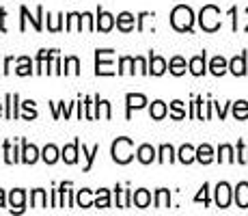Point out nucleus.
I'll return each instance as SVG.
<instances>
[{
	"mask_svg": "<svg viewBox=\"0 0 248 216\" xmlns=\"http://www.w3.org/2000/svg\"><path fill=\"white\" fill-rule=\"evenodd\" d=\"M61 56H59V52H56L54 56H52V74H56V76H61L63 74V69H61Z\"/></svg>",
	"mask_w": 248,
	"mask_h": 216,
	"instance_id": "obj_47",
	"label": "nucleus"
},
{
	"mask_svg": "<svg viewBox=\"0 0 248 216\" xmlns=\"http://www.w3.org/2000/svg\"><path fill=\"white\" fill-rule=\"evenodd\" d=\"M233 117H235L237 121L248 119V102L246 100H237V102H233Z\"/></svg>",
	"mask_w": 248,
	"mask_h": 216,
	"instance_id": "obj_36",
	"label": "nucleus"
},
{
	"mask_svg": "<svg viewBox=\"0 0 248 216\" xmlns=\"http://www.w3.org/2000/svg\"><path fill=\"white\" fill-rule=\"evenodd\" d=\"M114 24H117V20H114L112 13L104 11L102 7H97V17H95V31L99 33H110L114 28Z\"/></svg>",
	"mask_w": 248,
	"mask_h": 216,
	"instance_id": "obj_6",
	"label": "nucleus"
},
{
	"mask_svg": "<svg viewBox=\"0 0 248 216\" xmlns=\"http://www.w3.org/2000/svg\"><path fill=\"white\" fill-rule=\"evenodd\" d=\"M20 95L17 93H7V98H4V117L9 119V121H13V119L20 117V110H17V106H20Z\"/></svg>",
	"mask_w": 248,
	"mask_h": 216,
	"instance_id": "obj_10",
	"label": "nucleus"
},
{
	"mask_svg": "<svg viewBox=\"0 0 248 216\" xmlns=\"http://www.w3.org/2000/svg\"><path fill=\"white\" fill-rule=\"evenodd\" d=\"M177 160V156H175V150H173V145H160V150H158V162L160 165H166V162H175Z\"/></svg>",
	"mask_w": 248,
	"mask_h": 216,
	"instance_id": "obj_28",
	"label": "nucleus"
},
{
	"mask_svg": "<svg viewBox=\"0 0 248 216\" xmlns=\"http://www.w3.org/2000/svg\"><path fill=\"white\" fill-rule=\"evenodd\" d=\"M177 160L181 162V165H192L194 160H197V147H192V145H181L179 147V151H177Z\"/></svg>",
	"mask_w": 248,
	"mask_h": 216,
	"instance_id": "obj_20",
	"label": "nucleus"
},
{
	"mask_svg": "<svg viewBox=\"0 0 248 216\" xmlns=\"http://www.w3.org/2000/svg\"><path fill=\"white\" fill-rule=\"evenodd\" d=\"M0 74H2V69H0Z\"/></svg>",
	"mask_w": 248,
	"mask_h": 216,
	"instance_id": "obj_58",
	"label": "nucleus"
},
{
	"mask_svg": "<svg viewBox=\"0 0 248 216\" xmlns=\"http://www.w3.org/2000/svg\"><path fill=\"white\" fill-rule=\"evenodd\" d=\"M11 65H13V56H7V59H4L2 74H9V71H11Z\"/></svg>",
	"mask_w": 248,
	"mask_h": 216,
	"instance_id": "obj_52",
	"label": "nucleus"
},
{
	"mask_svg": "<svg viewBox=\"0 0 248 216\" xmlns=\"http://www.w3.org/2000/svg\"><path fill=\"white\" fill-rule=\"evenodd\" d=\"M132 203H134L136 208H140V210L149 208V205H151V193L147 188L134 190V195H132Z\"/></svg>",
	"mask_w": 248,
	"mask_h": 216,
	"instance_id": "obj_21",
	"label": "nucleus"
},
{
	"mask_svg": "<svg viewBox=\"0 0 248 216\" xmlns=\"http://www.w3.org/2000/svg\"><path fill=\"white\" fill-rule=\"evenodd\" d=\"M170 26L179 33H192L194 28V11L188 4H177L170 11Z\"/></svg>",
	"mask_w": 248,
	"mask_h": 216,
	"instance_id": "obj_1",
	"label": "nucleus"
},
{
	"mask_svg": "<svg viewBox=\"0 0 248 216\" xmlns=\"http://www.w3.org/2000/svg\"><path fill=\"white\" fill-rule=\"evenodd\" d=\"M209 71H212L214 76H225L229 71V61L225 56H214V59L209 61Z\"/></svg>",
	"mask_w": 248,
	"mask_h": 216,
	"instance_id": "obj_22",
	"label": "nucleus"
},
{
	"mask_svg": "<svg viewBox=\"0 0 248 216\" xmlns=\"http://www.w3.org/2000/svg\"><path fill=\"white\" fill-rule=\"evenodd\" d=\"M155 208H158V210L170 208V190H166V188H158V190H155Z\"/></svg>",
	"mask_w": 248,
	"mask_h": 216,
	"instance_id": "obj_34",
	"label": "nucleus"
},
{
	"mask_svg": "<svg viewBox=\"0 0 248 216\" xmlns=\"http://www.w3.org/2000/svg\"><path fill=\"white\" fill-rule=\"evenodd\" d=\"M84 119H95V100L91 98H84Z\"/></svg>",
	"mask_w": 248,
	"mask_h": 216,
	"instance_id": "obj_44",
	"label": "nucleus"
},
{
	"mask_svg": "<svg viewBox=\"0 0 248 216\" xmlns=\"http://www.w3.org/2000/svg\"><path fill=\"white\" fill-rule=\"evenodd\" d=\"M134 67H136V63H134V56H121V59H119V74H132L134 76Z\"/></svg>",
	"mask_w": 248,
	"mask_h": 216,
	"instance_id": "obj_35",
	"label": "nucleus"
},
{
	"mask_svg": "<svg viewBox=\"0 0 248 216\" xmlns=\"http://www.w3.org/2000/svg\"><path fill=\"white\" fill-rule=\"evenodd\" d=\"M170 117H173L175 121H179V119L186 117V108H184V102H181V100L170 102Z\"/></svg>",
	"mask_w": 248,
	"mask_h": 216,
	"instance_id": "obj_40",
	"label": "nucleus"
},
{
	"mask_svg": "<svg viewBox=\"0 0 248 216\" xmlns=\"http://www.w3.org/2000/svg\"><path fill=\"white\" fill-rule=\"evenodd\" d=\"M78 106V102H71V104H65V102H50V108H52V115L54 119H61V115H65V119L71 115V110Z\"/></svg>",
	"mask_w": 248,
	"mask_h": 216,
	"instance_id": "obj_19",
	"label": "nucleus"
},
{
	"mask_svg": "<svg viewBox=\"0 0 248 216\" xmlns=\"http://www.w3.org/2000/svg\"><path fill=\"white\" fill-rule=\"evenodd\" d=\"M82 117H84V104L78 100V119L80 121H82Z\"/></svg>",
	"mask_w": 248,
	"mask_h": 216,
	"instance_id": "obj_54",
	"label": "nucleus"
},
{
	"mask_svg": "<svg viewBox=\"0 0 248 216\" xmlns=\"http://www.w3.org/2000/svg\"><path fill=\"white\" fill-rule=\"evenodd\" d=\"M237 162L248 165V147L244 145V141H237Z\"/></svg>",
	"mask_w": 248,
	"mask_h": 216,
	"instance_id": "obj_45",
	"label": "nucleus"
},
{
	"mask_svg": "<svg viewBox=\"0 0 248 216\" xmlns=\"http://www.w3.org/2000/svg\"><path fill=\"white\" fill-rule=\"evenodd\" d=\"M214 106H216V113H218V117H220V119H225V117H227L229 104H225V106H220V104H216V102H214Z\"/></svg>",
	"mask_w": 248,
	"mask_h": 216,
	"instance_id": "obj_50",
	"label": "nucleus"
},
{
	"mask_svg": "<svg viewBox=\"0 0 248 216\" xmlns=\"http://www.w3.org/2000/svg\"><path fill=\"white\" fill-rule=\"evenodd\" d=\"M76 203H78V208L87 210V208H93L95 205V199H93V190L89 188H82L78 190V195H76Z\"/></svg>",
	"mask_w": 248,
	"mask_h": 216,
	"instance_id": "obj_23",
	"label": "nucleus"
},
{
	"mask_svg": "<svg viewBox=\"0 0 248 216\" xmlns=\"http://www.w3.org/2000/svg\"><path fill=\"white\" fill-rule=\"evenodd\" d=\"M214 193H216V205L218 208H229V205H231V199H233V190H231V186L227 184V182H220V184L216 186V190H214Z\"/></svg>",
	"mask_w": 248,
	"mask_h": 216,
	"instance_id": "obj_8",
	"label": "nucleus"
},
{
	"mask_svg": "<svg viewBox=\"0 0 248 216\" xmlns=\"http://www.w3.org/2000/svg\"><path fill=\"white\" fill-rule=\"evenodd\" d=\"M114 195H117V208H132V190H123L121 186H114Z\"/></svg>",
	"mask_w": 248,
	"mask_h": 216,
	"instance_id": "obj_25",
	"label": "nucleus"
},
{
	"mask_svg": "<svg viewBox=\"0 0 248 216\" xmlns=\"http://www.w3.org/2000/svg\"><path fill=\"white\" fill-rule=\"evenodd\" d=\"M102 117H104V119H110V117H112L110 102H108V100H102Z\"/></svg>",
	"mask_w": 248,
	"mask_h": 216,
	"instance_id": "obj_49",
	"label": "nucleus"
},
{
	"mask_svg": "<svg viewBox=\"0 0 248 216\" xmlns=\"http://www.w3.org/2000/svg\"><path fill=\"white\" fill-rule=\"evenodd\" d=\"M110 156L117 165H127L134 160V141L127 136H119L110 145Z\"/></svg>",
	"mask_w": 248,
	"mask_h": 216,
	"instance_id": "obj_2",
	"label": "nucleus"
},
{
	"mask_svg": "<svg viewBox=\"0 0 248 216\" xmlns=\"http://www.w3.org/2000/svg\"><path fill=\"white\" fill-rule=\"evenodd\" d=\"M24 108V121H31V119H37V108H35V102L32 100H26L24 104H20Z\"/></svg>",
	"mask_w": 248,
	"mask_h": 216,
	"instance_id": "obj_41",
	"label": "nucleus"
},
{
	"mask_svg": "<svg viewBox=\"0 0 248 216\" xmlns=\"http://www.w3.org/2000/svg\"><path fill=\"white\" fill-rule=\"evenodd\" d=\"M63 20H65L63 13H59V16H50V13H47V31H50V33H59V31H63V28H65Z\"/></svg>",
	"mask_w": 248,
	"mask_h": 216,
	"instance_id": "obj_38",
	"label": "nucleus"
},
{
	"mask_svg": "<svg viewBox=\"0 0 248 216\" xmlns=\"http://www.w3.org/2000/svg\"><path fill=\"white\" fill-rule=\"evenodd\" d=\"M229 71H231L233 76H246V52H242V54L233 56L231 61H229Z\"/></svg>",
	"mask_w": 248,
	"mask_h": 216,
	"instance_id": "obj_17",
	"label": "nucleus"
},
{
	"mask_svg": "<svg viewBox=\"0 0 248 216\" xmlns=\"http://www.w3.org/2000/svg\"><path fill=\"white\" fill-rule=\"evenodd\" d=\"M4 17H7V9H0V33H7V26H4Z\"/></svg>",
	"mask_w": 248,
	"mask_h": 216,
	"instance_id": "obj_51",
	"label": "nucleus"
},
{
	"mask_svg": "<svg viewBox=\"0 0 248 216\" xmlns=\"http://www.w3.org/2000/svg\"><path fill=\"white\" fill-rule=\"evenodd\" d=\"M218 162H235V151H233L231 145H220L218 147V156H216Z\"/></svg>",
	"mask_w": 248,
	"mask_h": 216,
	"instance_id": "obj_37",
	"label": "nucleus"
},
{
	"mask_svg": "<svg viewBox=\"0 0 248 216\" xmlns=\"http://www.w3.org/2000/svg\"><path fill=\"white\" fill-rule=\"evenodd\" d=\"M166 69H169V63H166V61L162 59L160 54H154V52H149V74L151 76H162Z\"/></svg>",
	"mask_w": 248,
	"mask_h": 216,
	"instance_id": "obj_16",
	"label": "nucleus"
},
{
	"mask_svg": "<svg viewBox=\"0 0 248 216\" xmlns=\"http://www.w3.org/2000/svg\"><path fill=\"white\" fill-rule=\"evenodd\" d=\"M214 147L207 145V143H203V145L197 147V162H201V165H209V162H214Z\"/></svg>",
	"mask_w": 248,
	"mask_h": 216,
	"instance_id": "obj_24",
	"label": "nucleus"
},
{
	"mask_svg": "<svg viewBox=\"0 0 248 216\" xmlns=\"http://www.w3.org/2000/svg\"><path fill=\"white\" fill-rule=\"evenodd\" d=\"M52 208H63V201H61V188L52 190Z\"/></svg>",
	"mask_w": 248,
	"mask_h": 216,
	"instance_id": "obj_48",
	"label": "nucleus"
},
{
	"mask_svg": "<svg viewBox=\"0 0 248 216\" xmlns=\"http://www.w3.org/2000/svg\"><path fill=\"white\" fill-rule=\"evenodd\" d=\"M95 208H110V190L108 188H99L95 190Z\"/></svg>",
	"mask_w": 248,
	"mask_h": 216,
	"instance_id": "obj_32",
	"label": "nucleus"
},
{
	"mask_svg": "<svg viewBox=\"0 0 248 216\" xmlns=\"http://www.w3.org/2000/svg\"><path fill=\"white\" fill-rule=\"evenodd\" d=\"M147 98L142 93H127L125 95V119H132V110H140L147 106Z\"/></svg>",
	"mask_w": 248,
	"mask_h": 216,
	"instance_id": "obj_7",
	"label": "nucleus"
},
{
	"mask_svg": "<svg viewBox=\"0 0 248 216\" xmlns=\"http://www.w3.org/2000/svg\"><path fill=\"white\" fill-rule=\"evenodd\" d=\"M2 106H4V104H0V117H2Z\"/></svg>",
	"mask_w": 248,
	"mask_h": 216,
	"instance_id": "obj_56",
	"label": "nucleus"
},
{
	"mask_svg": "<svg viewBox=\"0 0 248 216\" xmlns=\"http://www.w3.org/2000/svg\"><path fill=\"white\" fill-rule=\"evenodd\" d=\"M233 199H235L237 208H242V210L248 208V182H240V184L235 186V190H233Z\"/></svg>",
	"mask_w": 248,
	"mask_h": 216,
	"instance_id": "obj_18",
	"label": "nucleus"
},
{
	"mask_svg": "<svg viewBox=\"0 0 248 216\" xmlns=\"http://www.w3.org/2000/svg\"><path fill=\"white\" fill-rule=\"evenodd\" d=\"M78 156H80V138H76L71 145H65L63 150H61V158L65 160V165H76Z\"/></svg>",
	"mask_w": 248,
	"mask_h": 216,
	"instance_id": "obj_12",
	"label": "nucleus"
},
{
	"mask_svg": "<svg viewBox=\"0 0 248 216\" xmlns=\"http://www.w3.org/2000/svg\"><path fill=\"white\" fill-rule=\"evenodd\" d=\"M0 208H4V190L0 188Z\"/></svg>",
	"mask_w": 248,
	"mask_h": 216,
	"instance_id": "obj_55",
	"label": "nucleus"
},
{
	"mask_svg": "<svg viewBox=\"0 0 248 216\" xmlns=\"http://www.w3.org/2000/svg\"><path fill=\"white\" fill-rule=\"evenodd\" d=\"M20 16H22V22H20L22 33L26 31V22H31L37 33L44 31V22H41V17H44V7H37V16H31V11H28L26 7H20Z\"/></svg>",
	"mask_w": 248,
	"mask_h": 216,
	"instance_id": "obj_5",
	"label": "nucleus"
},
{
	"mask_svg": "<svg viewBox=\"0 0 248 216\" xmlns=\"http://www.w3.org/2000/svg\"><path fill=\"white\" fill-rule=\"evenodd\" d=\"M154 11H142V13H138V17H136V31L138 33H142L145 31V24L149 22V20H154Z\"/></svg>",
	"mask_w": 248,
	"mask_h": 216,
	"instance_id": "obj_42",
	"label": "nucleus"
},
{
	"mask_svg": "<svg viewBox=\"0 0 248 216\" xmlns=\"http://www.w3.org/2000/svg\"><path fill=\"white\" fill-rule=\"evenodd\" d=\"M9 205H11V212H24V208H26V190L24 188H13L11 193H9Z\"/></svg>",
	"mask_w": 248,
	"mask_h": 216,
	"instance_id": "obj_9",
	"label": "nucleus"
},
{
	"mask_svg": "<svg viewBox=\"0 0 248 216\" xmlns=\"http://www.w3.org/2000/svg\"><path fill=\"white\" fill-rule=\"evenodd\" d=\"M112 56H114V50H95V74L97 76H114L119 74L114 69V63H112Z\"/></svg>",
	"mask_w": 248,
	"mask_h": 216,
	"instance_id": "obj_4",
	"label": "nucleus"
},
{
	"mask_svg": "<svg viewBox=\"0 0 248 216\" xmlns=\"http://www.w3.org/2000/svg\"><path fill=\"white\" fill-rule=\"evenodd\" d=\"M134 63H136V71L142 76H149V63H147L142 56H134Z\"/></svg>",
	"mask_w": 248,
	"mask_h": 216,
	"instance_id": "obj_46",
	"label": "nucleus"
},
{
	"mask_svg": "<svg viewBox=\"0 0 248 216\" xmlns=\"http://www.w3.org/2000/svg\"><path fill=\"white\" fill-rule=\"evenodd\" d=\"M16 74H17V76H31V74H35V69H32V61H31V56H20V59H17Z\"/></svg>",
	"mask_w": 248,
	"mask_h": 216,
	"instance_id": "obj_31",
	"label": "nucleus"
},
{
	"mask_svg": "<svg viewBox=\"0 0 248 216\" xmlns=\"http://www.w3.org/2000/svg\"><path fill=\"white\" fill-rule=\"evenodd\" d=\"M134 24H136L134 13L121 11V13L117 16V28H119L121 33H132V31H134Z\"/></svg>",
	"mask_w": 248,
	"mask_h": 216,
	"instance_id": "obj_15",
	"label": "nucleus"
},
{
	"mask_svg": "<svg viewBox=\"0 0 248 216\" xmlns=\"http://www.w3.org/2000/svg\"><path fill=\"white\" fill-rule=\"evenodd\" d=\"M39 158H41V151L37 150L32 143H26L22 138V162L24 165H35Z\"/></svg>",
	"mask_w": 248,
	"mask_h": 216,
	"instance_id": "obj_13",
	"label": "nucleus"
},
{
	"mask_svg": "<svg viewBox=\"0 0 248 216\" xmlns=\"http://www.w3.org/2000/svg\"><path fill=\"white\" fill-rule=\"evenodd\" d=\"M166 115H169V106H166L162 100H155V102H151V108H149V117L151 119L160 121V119H164Z\"/></svg>",
	"mask_w": 248,
	"mask_h": 216,
	"instance_id": "obj_26",
	"label": "nucleus"
},
{
	"mask_svg": "<svg viewBox=\"0 0 248 216\" xmlns=\"http://www.w3.org/2000/svg\"><path fill=\"white\" fill-rule=\"evenodd\" d=\"M136 158L140 165H151L154 160H158V151H155V147H151L145 143V145H140L136 150Z\"/></svg>",
	"mask_w": 248,
	"mask_h": 216,
	"instance_id": "obj_14",
	"label": "nucleus"
},
{
	"mask_svg": "<svg viewBox=\"0 0 248 216\" xmlns=\"http://www.w3.org/2000/svg\"><path fill=\"white\" fill-rule=\"evenodd\" d=\"M186 67H188V65H186L184 56H173V59L169 61V71L173 76H184L186 74Z\"/></svg>",
	"mask_w": 248,
	"mask_h": 216,
	"instance_id": "obj_30",
	"label": "nucleus"
},
{
	"mask_svg": "<svg viewBox=\"0 0 248 216\" xmlns=\"http://www.w3.org/2000/svg\"><path fill=\"white\" fill-rule=\"evenodd\" d=\"M246 13H248V7H246ZM244 31H246V33H248V26H246V28H244Z\"/></svg>",
	"mask_w": 248,
	"mask_h": 216,
	"instance_id": "obj_57",
	"label": "nucleus"
},
{
	"mask_svg": "<svg viewBox=\"0 0 248 216\" xmlns=\"http://www.w3.org/2000/svg\"><path fill=\"white\" fill-rule=\"evenodd\" d=\"M188 69L192 76H203L205 71H207V52H201V54L192 56V59L188 61Z\"/></svg>",
	"mask_w": 248,
	"mask_h": 216,
	"instance_id": "obj_11",
	"label": "nucleus"
},
{
	"mask_svg": "<svg viewBox=\"0 0 248 216\" xmlns=\"http://www.w3.org/2000/svg\"><path fill=\"white\" fill-rule=\"evenodd\" d=\"M59 158H61V150L56 145H52V143L50 145H46L44 151H41V160H44L46 165H54Z\"/></svg>",
	"mask_w": 248,
	"mask_h": 216,
	"instance_id": "obj_27",
	"label": "nucleus"
},
{
	"mask_svg": "<svg viewBox=\"0 0 248 216\" xmlns=\"http://www.w3.org/2000/svg\"><path fill=\"white\" fill-rule=\"evenodd\" d=\"M194 203H203L205 208L209 205V184H203L201 186V193L194 197Z\"/></svg>",
	"mask_w": 248,
	"mask_h": 216,
	"instance_id": "obj_43",
	"label": "nucleus"
},
{
	"mask_svg": "<svg viewBox=\"0 0 248 216\" xmlns=\"http://www.w3.org/2000/svg\"><path fill=\"white\" fill-rule=\"evenodd\" d=\"M31 208H47V195L44 188H35L31 193Z\"/></svg>",
	"mask_w": 248,
	"mask_h": 216,
	"instance_id": "obj_29",
	"label": "nucleus"
},
{
	"mask_svg": "<svg viewBox=\"0 0 248 216\" xmlns=\"http://www.w3.org/2000/svg\"><path fill=\"white\" fill-rule=\"evenodd\" d=\"M65 69H63V74L67 76V74H71V76H78L80 74V59L78 56H67L65 59Z\"/></svg>",
	"mask_w": 248,
	"mask_h": 216,
	"instance_id": "obj_39",
	"label": "nucleus"
},
{
	"mask_svg": "<svg viewBox=\"0 0 248 216\" xmlns=\"http://www.w3.org/2000/svg\"><path fill=\"white\" fill-rule=\"evenodd\" d=\"M199 24H201V28L205 33H216L218 28L222 26L220 9H218L216 4H205L201 9V13H199Z\"/></svg>",
	"mask_w": 248,
	"mask_h": 216,
	"instance_id": "obj_3",
	"label": "nucleus"
},
{
	"mask_svg": "<svg viewBox=\"0 0 248 216\" xmlns=\"http://www.w3.org/2000/svg\"><path fill=\"white\" fill-rule=\"evenodd\" d=\"M229 16L233 17V31H237V9H235V7L229 9Z\"/></svg>",
	"mask_w": 248,
	"mask_h": 216,
	"instance_id": "obj_53",
	"label": "nucleus"
},
{
	"mask_svg": "<svg viewBox=\"0 0 248 216\" xmlns=\"http://www.w3.org/2000/svg\"><path fill=\"white\" fill-rule=\"evenodd\" d=\"M97 153H99V145H93L91 150H87V145L82 143V156H84V160H87V165H84V169H82L84 173L93 169V160H95V156H97Z\"/></svg>",
	"mask_w": 248,
	"mask_h": 216,
	"instance_id": "obj_33",
	"label": "nucleus"
}]
</instances>
